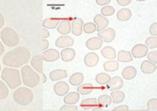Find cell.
<instances>
[{
    "instance_id": "1",
    "label": "cell",
    "mask_w": 157,
    "mask_h": 111,
    "mask_svg": "<svg viewBox=\"0 0 157 111\" xmlns=\"http://www.w3.org/2000/svg\"><path fill=\"white\" fill-rule=\"evenodd\" d=\"M31 59L30 52L24 46H18L9 51L3 57V63L10 68H19L25 65Z\"/></svg>"
},
{
    "instance_id": "2",
    "label": "cell",
    "mask_w": 157,
    "mask_h": 111,
    "mask_svg": "<svg viewBox=\"0 0 157 111\" xmlns=\"http://www.w3.org/2000/svg\"><path fill=\"white\" fill-rule=\"evenodd\" d=\"M1 77L10 89H17L22 84L21 74L17 69L10 67L4 68L1 73Z\"/></svg>"
},
{
    "instance_id": "3",
    "label": "cell",
    "mask_w": 157,
    "mask_h": 111,
    "mask_svg": "<svg viewBox=\"0 0 157 111\" xmlns=\"http://www.w3.org/2000/svg\"><path fill=\"white\" fill-rule=\"evenodd\" d=\"M22 82L28 88H35L40 83V75L35 72L31 66H23L21 69Z\"/></svg>"
},
{
    "instance_id": "4",
    "label": "cell",
    "mask_w": 157,
    "mask_h": 111,
    "mask_svg": "<svg viewBox=\"0 0 157 111\" xmlns=\"http://www.w3.org/2000/svg\"><path fill=\"white\" fill-rule=\"evenodd\" d=\"M33 92L26 87H19L13 92V99L20 105H28L33 101Z\"/></svg>"
},
{
    "instance_id": "5",
    "label": "cell",
    "mask_w": 157,
    "mask_h": 111,
    "mask_svg": "<svg viewBox=\"0 0 157 111\" xmlns=\"http://www.w3.org/2000/svg\"><path fill=\"white\" fill-rule=\"evenodd\" d=\"M1 40L3 44L9 47H14L17 46L19 44V36L17 32L11 27H5L1 30Z\"/></svg>"
},
{
    "instance_id": "6",
    "label": "cell",
    "mask_w": 157,
    "mask_h": 111,
    "mask_svg": "<svg viewBox=\"0 0 157 111\" xmlns=\"http://www.w3.org/2000/svg\"><path fill=\"white\" fill-rule=\"evenodd\" d=\"M148 51H149L148 47L145 44H136L133 47L131 51V55H132V57L136 59H141V58H144L145 56H147Z\"/></svg>"
},
{
    "instance_id": "7",
    "label": "cell",
    "mask_w": 157,
    "mask_h": 111,
    "mask_svg": "<svg viewBox=\"0 0 157 111\" xmlns=\"http://www.w3.org/2000/svg\"><path fill=\"white\" fill-rule=\"evenodd\" d=\"M83 20L79 17H75L73 19V22L71 23V31L75 36H80L83 32Z\"/></svg>"
},
{
    "instance_id": "8",
    "label": "cell",
    "mask_w": 157,
    "mask_h": 111,
    "mask_svg": "<svg viewBox=\"0 0 157 111\" xmlns=\"http://www.w3.org/2000/svg\"><path fill=\"white\" fill-rule=\"evenodd\" d=\"M42 57L40 55H35L34 57L30 59L31 62V68L33 70L39 74H44V64H42Z\"/></svg>"
},
{
    "instance_id": "9",
    "label": "cell",
    "mask_w": 157,
    "mask_h": 111,
    "mask_svg": "<svg viewBox=\"0 0 157 111\" xmlns=\"http://www.w3.org/2000/svg\"><path fill=\"white\" fill-rule=\"evenodd\" d=\"M42 59L47 61V62H53V61H56L59 59V53L58 50L56 49H47L45 50L44 53H42Z\"/></svg>"
},
{
    "instance_id": "10",
    "label": "cell",
    "mask_w": 157,
    "mask_h": 111,
    "mask_svg": "<svg viewBox=\"0 0 157 111\" xmlns=\"http://www.w3.org/2000/svg\"><path fill=\"white\" fill-rule=\"evenodd\" d=\"M116 32L113 29H105L98 33V38H100L105 43H110L114 39H115Z\"/></svg>"
},
{
    "instance_id": "11",
    "label": "cell",
    "mask_w": 157,
    "mask_h": 111,
    "mask_svg": "<svg viewBox=\"0 0 157 111\" xmlns=\"http://www.w3.org/2000/svg\"><path fill=\"white\" fill-rule=\"evenodd\" d=\"M75 44V40L70 36H61L56 40V45L59 48H69Z\"/></svg>"
},
{
    "instance_id": "12",
    "label": "cell",
    "mask_w": 157,
    "mask_h": 111,
    "mask_svg": "<svg viewBox=\"0 0 157 111\" xmlns=\"http://www.w3.org/2000/svg\"><path fill=\"white\" fill-rule=\"evenodd\" d=\"M54 91L58 96H64L69 91V85L64 81H59L54 86Z\"/></svg>"
},
{
    "instance_id": "13",
    "label": "cell",
    "mask_w": 157,
    "mask_h": 111,
    "mask_svg": "<svg viewBox=\"0 0 157 111\" xmlns=\"http://www.w3.org/2000/svg\"><path fill=\"white\" fill-rule=\"evenodd\" d=\"M94 24H95V25L97 27V30L100 32V31H102V30L106 29V26L108 25L109 22L102 14H97L94 17Z\"/></svg>"
},
{
    "instance_id": "14",
    "label": "cell",
    "mask_w": 157,
    "mask_h": 111,
    "mask_svg": "<svg viewBox=\"0 0 157 111\" xmlns=\"http://www.w3.org/2000/svg\"><path fill=\"white\" fill-rule=\"evenodd\" d=\"M140 69L143 74L145 75H151L153 74L156 70H157V66L156 64L149 61V60H144L143 62L141 63Z\"/></svg>"
},
{
    "instance_id": "15",
    "label": "cell",
    "mask_w": 157,
    "mask_h": 111,
    "mask_svg": "<svg viewBox=\"0 0 157 111\" xmlns=\"http://www.w3.org/2000/svg\"><path fill=\"white\" fill-rule=\"evenodd\" d=\"M102 44H103V40L101 39L98 37H93L88 40L86 46L91 51H96L102 47Z\"/></svg>"
},
{
    "instance_id": "16",
    "label": "cell",
    "mask_w": 157,
    "mask_h": 111,
    "mask_svg": "<svg viewBox=\"0 0 157 111\" xmlns=\"http://www.w3.org/2000/svg\"><path fill=\"white\" fill-rule=\"evenodd\" d=\"M85 64L86 66L88 67H94L98 64L99 62V57L96 53L90 52L89 54H87L85 56V59H84Z\"/></svg>"
},
{
    "instance_id": "17",
    "label": "cell",
    "mask_w": 157,
    "mask_h": 111,
    "mask_svg": "<svg viewBox=\"0 0 157 111\" xmlns=\"http://www.w3.org/2000/svg\"><path fill=\"white\" fill-rule=\"evenodd\" d=\"M123 87V81L121 77L115 76L111 78L110 82L108 83V89L111 90H120Z\"/></svg>"
},
{
    "instance_id": "18",
    "label": "cell",
    "mask_w": 157,
    "mask_h": 111,
    "mask_svg": "<svg viewBox=\"0 0 157 111\" xmlns=\"http://www.w3.org/2000/svg\"><path fill=\"white\" fill-rule=\"evenodd\" d=\"M79 93L78 92H70L65 95L64 97V103L69 105H75L79 101Z\"/></svg>"
},
{
    "instance_id": "19",
    "label": "cell",
    "mask_w": 157,
    "mask_h": 111,
    "mask_svg": "<svg viewBox=\"0 0 157 111\" xmlns=\"http://www.w3.org/2000/svg\"><path fill=\"white\" fill-rule=\"evenodd\" d=\"M61 59L65 62L72 61L75 58V51L73 48H65L61 51Z\"/></svg>"
},
{
    "instance_id": "20",
    "label": "cell",
    "mask_w": 157,
    "mask_h": 111,
    "mask_svg": "<svg viewBox=\"0 0 157 111\" xmlns=\"http://www.w3.org/2000/svg\"><path fill=\"white\" fill-rule=\"evenodd\" d=\"M58 31L62 35H68L71 32V22L68 19L62 20L58 25Z\"/></svg>"
},
{
    "instance_id": "21",
    "label": "cell",
    "mask_w": 157,
    "mask_h": 111,
    "mask_svg": "<svg viewBox=\"0 0 157 111\" xmlns=\"http://www.w3.org/2000/svg\"><path fill=\"white\" fill-rule=\"evenodd\" d=\"M121 74L125 80H132L136 75V70L133 66H127L122 70Z\"/></svg>"
},
{
    "instance_id": "22",
    "label": "cell",
    "mask_w": 157,
    "mask_h": 111,
    "mask_svg": "<svg viewBox=\"0 0 157 111\" xmlns=\"http://www.w3.org/2000/svg\"><path fill=\"white\" fill-rule=\"evenodd\" d=\"M67 72L65 70H54L52 71L50 74H49V76H50V79L52 81H59V80H61L63 78H65L67 76Z\"/></svg>"
},
{
    "instance_id": "23",
    "label": "cell",
    "mask_w": 157,
    "mask_h": 111,
    "mask_svg": "<svg viewBox=\"0 0 157 111\" xmlns=\"http://www.w3.org/2000/svg\"><path fill=\"white\" fill-rule=\"evenodd\" d=\"M132 17V11L129 9H121L117 13V19L121 22L128 21Z\"/></svg>"
},
{
    "instance_id": "24",
    "label": "cell",
    "mask_w": 157,
    "mask_h": 111,
    "mask_svg": "<svg viewBox=\"0 0 157 111\" xmlns=\"http://www.w3.org/2000/svg\"><path fill=\"white\" fill-rule=\"evenodd\" d=\"M59 24V19L58 18H46L44 23H42V25L45 29H55L58 27Z\"/></svg>"
},
{
    "instance_id": "25",
    "label": "cell",
    "mask_w": 157,
    "mask_h": 111,
    "mask_svg": "<svg viewBox=\"0 0 157 111\" xmlns=\"http://www.w3.org/2000/svg\"><path fill=\"white\" fill-rule=\"evenodd\" d=\"M102 53V56L104 58L107 59H116V51L115 49H114L113 47L111 46H105L102 49L101 51Z\"/></svg>"
},
{
    "instance_id": "26",
    "label": "cell",
    "mask_w": 157,
    "mask_h": 111,
    "mask_svg": "<svg viewBox=\"0 0 157 111\" xmlns=\"http://www.w3.org/2000/svg\"><path fill=\"white\" fill-rule=\"evenodd\" d=\"M111 99L114 104H121L125 99V94L121 90H113L111 92Z\"/></svg>"
},
{
    "instance_id": "27",
    "label": "cell",
    "mask_w": 157,
    "mask_h": 111,
    "mask_svg": "<svg viewBox=\"0 0 157 111\" xmlns=\"http://www.w3.org/2000/svg\"><path fill=\"white\" fill-rule=\"evenodd\" d=\"M112 104V99L111 97L107 94L101 95L97 100V105L100 107H106Z\"/></svg>"
},
{
    "instance_id": "28",
    "label": "cell",
    "mask_w": 157,
    "mask_h": 111,
    "mask_svg": "<svg viewBox=\"0 0 157 111\" xmlns=\"http://www.w3.org/2000/svg\"><path fill=\"white\" fill-rule=\"evenodd\" d=\"M97 100L95 98H89L85 99L81 103V107L85 110H90L92 108H95L97 106Z\"/></svg>"
},
{
    "instance_id": "29",
    "label": "cell",
    "mask_w": 157,
    "mask_h": 111,
    "mask_svg": "<svg viewBox=\"0 0 157 111\" xmlns=\"http://www.w3.org/2000/svg\"><path fill=\"white\" fill-rule=\"evenodd\" d=\"M93 89H94V87L92 84H90V83H86V84H82V85L78 86L77 91H78V93H80L82 95H88L93 90Z\"/></svg>"
},
{
    "instance_id": "30",
    "label": "cell",
    "mask_w": 157,
    "mask_h": 111,
    "mask_svg": "<svg viewBox=\"0 0 157 111\" xmlns=\"http://www.w3.org/2000/svg\"><path fill=\"white\" fill-rule=\"evenodd\" d=\"M118 60L121 62H130L133 60V57L130 52L121 50L118 53Z\"/></svg>"
},
{
    "instance_id": "31",
    "label": "cell",
    "mask_w": 157,
    "mask_h": 111,
    "mask_svg": "<svg viewBox=\"0 0 157 111\" xmlns=\"http://www.w3.org/2000/svg\"><path fill=\"white\" fill-rule=\"evenodd\" d=\"M84 80V75L81 73H75L72 76L70 77V83L72 84L73 86H79L81 85V83Z\"/></svg>"
},
{
    "instance_id": "32",
    "label": "cell",
    "mask_w": 157,
    "mask_h": 111,
    "mask_svg": "<svg viewBox=\"0 0 157 111\" xmlns=\"http://www.w3.org/2000/svg\"><path fill=\"white\" fill-rule=\"evenodd\" d=\"M120 65L118 61L115 60H108L104 63V68L106 72H116L119 69Z\"/></svg>"
},
{
    "instance_id": "33",
    "label": "cell",
    "mask_w": 157,
    "mask_h": 111,
    "mask_svg": "<svg viewBox=\"0 0 157 111\" xmlns=\"http://www.w3.org/2000/svg\"><path fill=\"white\" fill-rule=\"evenodd\" d=\"M95 80L100 85H106L110 82L111 77L107 74H98L95 77Z\"/></svg>"
},
{
    "instance_id": "34",
    "label": "cell",
    "mask_w": 157,
    "mask_h": 111,
    "mask_svg": "<svg viewBox=\"0 0 157 111\" xmlns=\"http://www.w3.org/2000/svg\"><path fill=\"white\" fill-rule=\"evenodd\" d=\"M9 95V88L3 81L0 80V100L6 99Z\"/></svg>"
},
{
    "instance_id": "35",
    "label": "cell",
    "mask_w": 157,
    "mask_h": 111,
    "mask_svg": "<svg viewBox=\"0 0 157 111\" xmlns=\"http://www.w3.org/2000/svg\"><path fill=\"white\" fill-rule=\"evenodd\" d=\"M83 30L87 34H91L95 30H97V27L94 23H87L83 25Z\"/></svg>"
},
{
    "instance_id": "36",
    "label": "cell",
    "mask_w": 157,
    "mask_h": 111,
    "mask_svg": "<svg viewBox=\"0 0 157 111\" xmlns=\"http://www.w3.org/2000/svg\"><path fill=\"white\" fill-rule=\"evenodd\" d=\"M145 45L147 47H150V48H152V49H154V48L156 49V47H157V37H149L146 40Z\"/></svg>"
},
{
    "instance_id": "37",
    "label": "cell",
    "mask_w": 157,
    "mask_h": 111,
    "mask_svg": "<svg viewBox=\"0 0 157 111\" xmlns=\"http://www.w3.org/2000/svg\"><path fill=\"white\" fill-rule=\"evenodd\" d=\"M101 12L103 13V16H111L114 14V12H115V9H114L112 6H105L103 7Z\"/></svg>"
},
{
    "instance_id": "38",
    "label": "cell",
    "mask_w": 157,
    "mask_h": 111,
    "mask_svg": "<svg viewBox=\"0 0 157 111\" xmlns=\"http://www.w3.org/2000/svg\"><path fill=\"white\" fill-rule=\"evenodd\" d=\"M147 55H148L149 61H151V62H152L154 64L157 63V51H151Z\"/></svg>"
},
{
    "instance_id": "39",
    "label": "cell",
    "mask_w": 157,
    "mask_h": 111,
    "mask_svg": "<svg viewBox=\"0 0 157 111\" xmlns=\"http://www.w3.org/2000/svg\"><path fill=\"white\" fill-rule=\"evenodd\" d=\"M112 111H146V110H129L128 105H120L115 107Z\"/></svg>"
},
{
    "instance_id": "40",
    "label": "cell",
    "mask_w": 157,
    "mask_h": 111,
    "mask_svg": "<svg viewBox=\"0 0 157 111\" xmlns=\"http://www.w3.org/2000/svg\"><path fill=\"white\" fill-rule=\"evenodd\" d=\"M60 111H77V106L66 105H63L60 108Z\"/></svg>"
},
{
    "instance_id": "41",
    "label": "cell",
    "mask_w": 157,
    "mask_h": 111,
    "mask_svg": "<svg viewBox=\"0 0 157 111\" xmlns=\"http://www.w3.org/2000/svg\"><path fill=\"white\" fill-rule=\"evenodd\" d=\"M150 33L151 34V37L157 36V23H153L150 27Z\"/></svg>"
},
{
    "instance_id": "42",
    "label": "cell",
    "mask_w": 157,
    "mask_h": 111,
    "mask_svg": "<svg viewBox=\"0 0 157 111\" xmlns=\"http://www.w3.org/2000/svg\"><path fill=\"white\" fill-rule=\"evenodd\" d=\"M156 103H157L156 98L155 99H151L148 102V108H149V110H156Z\"/></svg>"
},
{
    "instance_id": "43",
    "label": "cell",
    "mask_w": 157,
    "mask_h": 111,
    "mask_svg": "<svg viewBox=\"0 0 157 111\" xmlns=\"http://www.w3.org/2000/svg\"><path fill=\"white\" fill-rule=\"evenodd\" d=\"M117 3L121 6H127L131 3V0H117Z\"/></svg>"
},
{
    "instance_id": "44",
    "label": "cell",
    "mask_w": 157,
    "mask_h": 111,
    "mask_svg": "<svg viewBox=\"0 0 157 111\" xmlns=\"http://www.w3.org/2000/svg\"><path fill=\"white\" fill-rule=\"evenodd\" d=\"M96 3L100 6H103V5H106V4L110 3V0H97Z\"/></svg>"
},
{
    "instance_id": "45",
    "label": "cell",
    "mask_w": 157,
    "mask_h": 111,
    "mask_svg": "<svg viewBox=\"0 0 157 111\" xmlns=\"http://www.w3.org/2000/svg\"><path fill=\"white\" fill-rule=\"evenodd\" d=\"M41 34H42V38H48L49 36H50V33H49V31L47 30V29H42V30H41Z\"/></svg>"
},
{
    "instance_id": "46",
    "label": "cell",
    "mask_w": 157,
    "mask_h": 111,
    "mask_svg": "<svg viewBox=\"0 0 157 111\" xmlns=\"http://www.w3.org/2000/svg\"><path fill=\"white\" fill-rule=\"evenodd\" d=\"M48 45H49V43L46 40H44L41 41V48H42V50H45L48 47Z\"/></svg>"
},
{
    "instance_id": "47",
    "label": "cell",
    "mask_w": 157,
    "mask_h": 111,
    "mask_svg": "<svg viewBox=\"0 0 157 111\" xmlns=\"http://www.w3.org/2000/svg\"><path fill=\"white\" fill-rule=\"evenodd\" d=\"M4 24H5V19H4V16L1 12H0V29H2L4 26Z\"/></svg>"
},
{
    "instance_id": "48",
    "label": "cell",
    "mask_w": 157,
    "mask_h": 111,
    "mask_svg": "<svg viewBox=\"0 0 157 111\" xmlns=\"http://www.w3.org/2000/svg\"><path fill=\"white\" fill-rule=\"evenodd\" d=\"M5 51V47H4V44H2V41L0 40V56H2L3 53Z\"/></svg>"
},
{
    "instance_id": "49",
    "label": "cell",
    "mask_w": 157,
    "mask_h": 111,
    "mask_svg": "<svg viewBox=\"0 0 157 111\" xmlns=\"http://www.w3.org/2000/svg\"><path fill=\"white\" fill-rule=\"evenodd\" d=\"M6 111H11V110H6ZM12 111H27V110H12ZM28 111H33V110H28Z\"/></svg>"
},
{
    "instance_id": "50",
    "label": "cell",
    "mask_w": 157,
    "mask_h": 111,
    "mask_svg": "<svg viewBox=\"0 0 157 111\" xmlns=\"http://www.w3.org/2000/svg\"><path fill=\"white\" fill-rule=\"evenodd\" d=\"M0 72H1V65H0Z\"/></svg>"
}]
</instances>
